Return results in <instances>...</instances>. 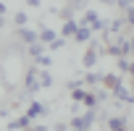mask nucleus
Listing matches in <instances>:
<instances>
[{
	"mask_svg": "<svg viewBox=\"0 0 134 131\" xmlns=\"http://www.w3.org/2000/svg\"><path fill=\"white\" fill-rule=\"evenodd\" d=\"M118 68H121V71H129V68H131V63H129L126 55H118Z\"/></svg>",
	"mask_w": 134,
	"mask_h": 131,
	"instance_id": "2eb2a0df",
	"label": "nucleus"
},
{
	"mask_svg": "<svg viewBox=\"0 0 134 131\" xmlns=\"http://www.w3.org/2000/svg\"><path fill=\"white\" fill-rule=\"evenodd\" d=\"M45 113V108L40 105V102H32L29 105V113H26V118H34V115H42Z\"/></svg>",
	"mask_w": 134,
	"mask_h": 131,
	"instance_id": "1a4fd4ad",
	"label": "nucleus"
},
{
	"mask_svg": "<svg viewBox=\"0 0 134 131\" xmlns=\"http://www.w3.org/2000/svg\"><path fill=\"white\" fill-rule=\"evenodd\" d=\"M26 3H29L32 8H37V5H40V0H26Z\"/></svg>",
	"mask_w": 134,
	"mask_h": 131,
	"instance_id": "5701e85b",
	"label": "nucleus"
},
{
	"mask_svg": "<svg viewBox=\"0 0 134 131\" xmlns=\"http://www.w3.org/2000/svg\"><path fill=\"white\" fill-rule=\"evenodd\" d=\"M82 100H84V105H87V108H95V105H97V97H95V94H84Z\"/></svg>",
	"mask_w": 134,
	"mask_h": 131,
	"instance_id": "a211bd4d",
	"label": "nucleus"
},
{
	"mask_svg": "<svg viewBox=\"0 0 134 131\" xmlns=\"http://www.w3.org/2000/svg\"><path fill=\"white\" fill-rule=\"evenodd\" d=\"M131 3H134V0H116V5L124 8V11H131Z\"/></svg>",
	"mask_w": 134,
	"mask_h": 131,
	"instance_id": "aec40b11",
	"label": "nucleus"
},
{
	"mask_svg": "<svg viewBox=\"0 0 134 131\" xmlns=\"http://www.w3.org/2000/svg\"><path fill=\"white\" fill-rule=\"evenodd\" d=\"M97 81H100V74H95V71H90V74L84 76V84H92V87H95Z\"/></svg>",
	"mask_w": 134,
	"mask_h": 131,
	"instance_id": "ddd939ff",
	"label": "nucleus"
},
{
	"mask_svg": "<svg viewBox=\"0 0 134 131\" xmlns=\"http://www.w3.org/2000/svg\"><path fill=\"white\" fill-rule=\"evenodd\" d=\"M3 13H5V5H3V3H0V16H3Z\"/></svg>",
	"mask_w": 134,
	"mask_h": 131,
	"instance_id": "393cba45",
	"label": "nucleus"
},
{
	"mask_svg": "<svg viewBox=\"0 0 134 131\" xmlns=\"http://www.w3.org/2000/svg\"><path fill=\"white\" fill-rule=\"evenodd\" d=\"M37 84H40V87H50V84H53V76L42 71V74H40V81H37Z\"/></svg>",
	"mask_w": 134,
	"mask_h": 131,
	"instance_id": "f8f14e48",
	"label": "nucleus"
},
{
	"mask_svg": "<svg viewBox=\"0 0 134 131\" xmlns=\"http://www.w3.org/2000/svg\"><path fill=\"white\" fill-rule=\"evenodd\" d=\"M26 89H29V92H37V89H40V84H37V79H34V71L26 74Z\"/></svg>",
	"mask_w": 134,
	"mask_h": 131,
	"instance_id": "6e6552de",
	"label": "nucleus"
},
{
	"mask_svg": "<svg viewBox=\"0 0 134 131\" xmlns=\"http://www.w3.org/2000/svg\"><path fill=\"white\" fill-rule=\"evenodd\" d=\"M37 39H40L42 45H50V42L55 39V32H50V29H42V32L37 34Z\"/></svg>",
	"mask_w": 134,
	"mask_h": 131,
	"instance_id": "39448f33",
	"label": "nucleus"
},
{
	"mask_svg": "<svg viewBox=\"0 0 134 131\" xmlns=\"http://www.w3.org/2000/svg\"><path fill=\"white\" fill-rule=\"evenodd\" d=\"M90 34H92V29H90V26H76V32H74L76 42H87V39H90Z\"/></svg>",
	"mask_w": 134,
	"mask_h": 131,
	"instance_id": "20e7f679",
	"label": "nucleus"
},
{
	"mask_svg": "<svg viewBox=\"0 0 134 131\" xmlns=\"http://www.w3.org/2000/svg\"><path fill=\"white\" fill-rule=\"evenodd\" d=\"M82 63H84V68H92V66L97 63V47H95V45L84 52V60H82Z\"/></svg>",
	"mask_w": 134,
	"mask_h": 131,
	"instance_id": "f257e3e1",
	"label": "nucleus"
},
{
	"mask_svg": "<svg viewBox=\"0 0 134 131\" xmlns=\"http://www.w3.org/2000/svg\"><path fill=\"white\" fill-rule=\"evenodd\" d=\"M100 3H105V5H116V0H100Z\"/></svg>",
	"mask_w": 134,
	"mask_h": 131,
	"instance_id": "b1692460",
	"label": "nucleus"
},
{
	"mask_svg": "<svg viewBox=\"0 0 134 131\" xmlns=\"http://www.w3.org/2000/svg\"><path fill=\"white\" fill-rule=\"evenodd\" d=\"M26 21H29V16L21 11V13H16V26H26Z\"/></svg>",
	"mask_w": 134,
	"mask_h": 131,
	"instance_id": "dca6fc26",
	"label": "nucleus"
},
{
	"mask_svg": "<svg viewBox=\"0 0 134 131\" xmlns=\"http://www.w3.org/2000/svg\"><path fill=\"white\" fill-rule=\"evenodd\" d=\"M84 5H87V0H71V11L74 8H84Z\"/></svg>",
	"mask_w": 134,
	"mask_h": 131,
	"instance_id": "412c9836",
	"label": "nucleus"
},
{
	"mask_svg": "<svg viewBox=\"0 0 134 131\" xmlns=\"http://www.w3.org/2000/svg\"><path fill=\"white\" fill-rule=\"evenodd\" d=\"M19 37H21V39H24L26 45H32V42H37V32H32V29H24V26L19 29Z\"/></svg>",
	"mask_w": 134,
	"mask_h": 131,
	"instance_id": "7ed1b4c3",
	"label": "nucleus"
},
{
	"mask_svg": "<svg viewBox=\"0 0 134 131\" xmlns=\"http://www.w3.org/2000/svg\"><path fill=\"white\" fill-rule=\"evenodd\" d=\"M29 55H34V58H37V55H42V42H40V39L29 45Z\"/></svg>",
	"mask_w": 134,
	"mask_h": 131,
	"instance_id": "9b49d317",
	"label": "nucleus"
},
{
	"mask_svg": "<svg viewBox=\"0 0 134 131\" xmlns=\"http://www.w3.org/2000/svg\"><path fill=\"white\" fill-rule=\"evenodd\" d=\"M32 126V118H19V121H13V123H8V128H29Z\"/></svg>",
	"mask_w": 134,
	"mask_h": 131,
	"instance_id": "0eeeda50",
	"label": "nucleus"
},
{
	"mask_svg": "<svg viewBox=\"0 0 134 131\" xmlns=\"http://www.w3.org/2000/svg\"><path fill=\"white\" fill-rule=\"evenodd\" d=\"M118 131H126V128H118Z\"/></svg>",
	"mask_w": 134,
	"mask_h": 131,
	"instance_id": "a878e982",
	"label": "nucleus"
},
{
	"mask_svg": "<svg viewBox=\"0 0 134 131\" xmlns=\"http://www.w3.org/2000/svg\"><path fill=\"white\" fill-rule=\"evenodd\" d=\"M76 21H71V19H66V24H63V29H60V37H74V32H76Z\"/></svg>",
	"mask_w": 134,
	"mask_h": 131,
	"instance_id": "f03ea898",
	"label": "nucleus"
},
{
	"mask_svg": "<svg viewBox=\"0 0 134 131\" xmlns=\"http://www.w3.org/2000/svg\"><path fill=\"white\" fill-rule=\"evenodd\" d=\"M113 94H116V97H121L124 102H129V100H131V97H129V92L124 89V84H121V81H118V84L113 87Z\"/></svg>",
	"mask_w": 134,
	"mask_h": 131,
	"instance_id": "423d86ee",
	"label": "nucleus"
},
{
	"mask_svg": "<svg viewBox=\"0 0 134 131\" xmlns=\"http://www.w3.org/2000/svg\"><path fill=\"white\" fill-rule=\"evenodd\" d=\"M63 45H66V37H60V39H58V37H55V39H53V42H50V50H60V47H63Z\"/></svg>",
	"mask_w": 134,
	"mask_h": 131,
	"instance_id": "f3484780",
	"label": "nucleus"
},
{
	"mask_svg": "<svg viewBox=\"0 0 134 131\" xmlns=\"http://www.w3.org/2000/svg\"><path fill=\"white\" fill-rule=\"evenodd\" d=\"M100 81H105V87H110V89H113L121 79H118V76H113V74H108V76H100Z\"/></svg>",
	"mask_w": 134,
	"mask_h": 131,
	"instance_id": "9d476101",
	"label": "nucleus"
},
{
	"mask_svg": "<svg viewBox=\"0 0 134 131\" xmlns=\"http://www.w3.org/2000/svg\"><path fill=\"white\" fill-rule=\"evenodd\" d=\"M82 121H84V126H87V128H90V126H92V123H95V110H92V108H90V113H87V115H84V118H82Z\"/></svg>",
	"mask_w": 134,
	"mask_h": 131,
	"instance_id": "6ab92c4d",
	"label": "nucleus"
},
{
	"mask_svg": "<svg viewBox=\"0 0 134 131\" xmlns=\"http://www.w3.org/2000/svg\"><path fill=\"white\" fill-rule=\"evenodd\" d=\"M82 97H84V92H82V89H74V100H76V102H79V100H82Z\"/></svg>",
	"mask_w": 134,
	"mask_h": 131,
	"instance_id": "4be33fe9",
	"label": "nucleus"
},
{
	"mask_svg": "<svg viewBox=\"0 0 134 131\" xmlns=\"http://www.w3.org/2000/svg\"><path fill=\"white\" fill-rule=\"evenodd\" d=\"M124 123H126L124 118H110V123H108V126H110V131H118V128H124Z\"/></svg>",
	"mask_w": 134,
	"mask_h": 131,
	"instance_id": "4468645a",
	"label": "nucleus"
}]
</instances>
